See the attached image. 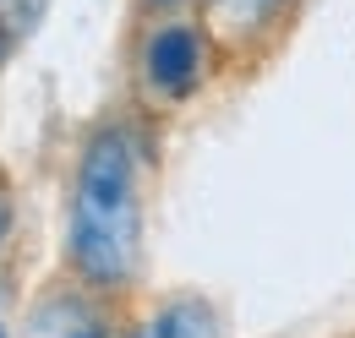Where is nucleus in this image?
I'll return each mask as SVG.
<instances>
[{"label":"nucleus","mask_w":355,"mask_h":338,"mask_svg":"<svg viewBox=\"0 0 355 338\" xmlns=\"http://www.w3.org/2000/svg\"><path fill=\"white\" fill-rule=\"evenodd\" d=\"M11 229H17V197H11L6 169H0V256H6V246H11Z\"/></svg>","instance_id":"obj_6"},{"label":"nucleus","mask_w":355,"mask_h":338,"mask_svg":"<svg viewBox=\"0 0 355 338\" xmlns=\"http://www.w3.org/2000/svg\"><path fill=\"white\" fill-rule=\"evenodd\" d=\"M142 6H159V11H170V6H180V0H142Z\"/></svg>","instance_id":"obj_8"},{"label":"nucleus","mask_w":355,"mask_h":338,"mask_svg":"<svg viewBox=\"0 0 355 338\" xmlns=\"http://www.w3.org/2000/svg\"><path fill=\"white\" fill-rule=\"evenodd\" d=\"M22 338H115V333L98 305V290L77 284V290H49L44 300H33Z\"/></svg>","instance_id":"obj_3"},{"label":"nucleus","mask_w":355,"mask_h":338,"mask_svg":"<svg viewBox=\"0 0 355 338\" xmlns=\"http://www.w3.org/2000/svg\"><path fill=\"white\" fill-rule=\"evenodd\" d=\"M66 262L77 284L98 295L126 290L142 262V164H137V136L126 126H98L77 153Z\"/></svg>","instance_id":"obj_1"},{"label":"nucleus","mask_w":355,"mask_h":338,"mask_svg":"<svg viewBox=\"0 0 355 338\" xmlns=\"http://www.w3.org/2000/svg\"><path fill=\"white\" fill-rule=\"evenodd\" d=\"M22 39H28V28H22V22H17V17L0 6V66H6V55H11V49H17Z\"/></svg>","instance_id":"obj_7"},{"label":"nucleus","mask_w":355,"mask_h":338,"mask_svg":"<svg viewBox=\"0 0 355 338\" xmlns=\"http://www.w3.org/2000/svg\"><path fill=\"white\" fill-rule=\"evenodd\" d=\"M208 66V28L202 22H159L142 39V77L159 98H191Z\"/></svg>","instance_id":"obj_2"},{"label":"nucleus","mask_w":355,"mask_h":338,"mask_svg":"<svg viewBox=\"0 0 355 338\" xmlns=\"http://www.w3.org/2000/svg\"><path fill=\"white\" fill-rule=\"evenodd\" d=\"M208 6V33H219L224 44H252L273 33L279 22H284V11H290V0H202Z\"/></svg>","instance_id":"obj_5"},{"label":"nucleus","mask_w":355,"mask_h":338,"mask_svg":"<svg viewBox=\"0 0 355 338\" xmlns=\"http://www.w3.org/2000/svg\"><path fill=\"white\" fill-rule=\"evenodd\" d=\"M126 338H224V317L208 295H170V300H159Z\"/></svg>","instance_id":"obj_4"},{"label":"nucleus","mask_w":355,"mask_h":338,"mask_svg":"<svg viewBox=\"0 0 355 338\" xmlns=\"http://www.w3.org/2000/svg\"><path fill=\"white\" fill-rule=\"evenodd\" d=\"M0 338H11V333H6V322H0Z\"/></svg>","instance_id":"obj_9"}]
</instances>
